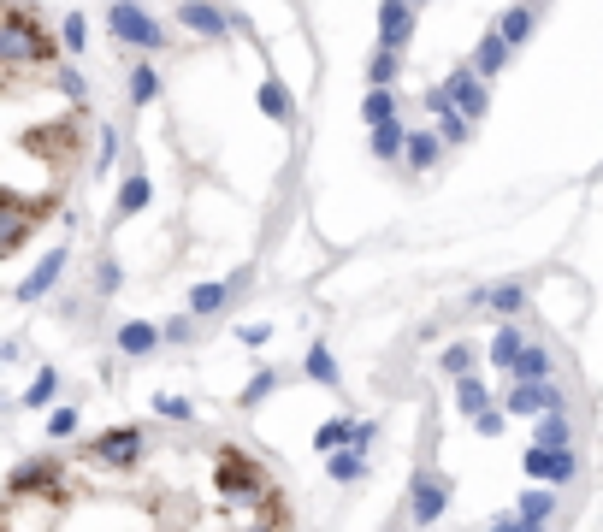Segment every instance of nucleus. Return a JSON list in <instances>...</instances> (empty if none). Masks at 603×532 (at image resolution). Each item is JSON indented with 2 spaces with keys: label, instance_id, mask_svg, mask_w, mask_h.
<instances>
[{
  "label": "nucleus",
  "instance_id": "15",
  "mask_svg": "<svg viewBox=\"0 0 603 532\" xmlns=\"http://www.w3.org/2000/svg\"><path fill=\"white\" fill-rule=\"evenodd\" d=\"M473 308H497V314H521V308H527V284H497V290H473Z\"/></svg>",
  "mask_w": 603,
  "mask_h": 532
},
{
  "label": "nucleus",
  "instance_id": "26",
  "mask_svg": "<svg viewBox=\"0 0 603 532\" xmlns=\"http://www.w3.org/2000/svg\"><path fill=\"white\" fill-rule=\"evenodd\" d=\"M54 391H60V373H54V367H42V373L30 379V391L18 397V408H42V402H54Z\"/></svg>",
  "mask_w": 603,
  "mask_h": 532
},
{
  "label": "nucleus",
  "instance_id": "3",
  "mask_svg": "<svg viewBox=\"0 0 603 532\" xmlns=\"http://www.w3.org/2000/svg\"><path fill=\"white\" fill-rule=\"evenodd\" d=\"M207 479H213V497L225 503V509H261L272 491V473H267V462L261 456H249V450H237V444H219L213 450V462H207Z\"/></svg>",
  "mask_w": 603,
  "mask_h": 532
},
{
  "label": "nucleus",
  "instance_id": "21",
  "mask_svg": "<svg viewBox=\"0 0 603 532\" xmlns=\"http://www.w3.org/2000/svg\"><path fill=\"white\" fill-rule=\"evenodd\" d=\"M491 30H497V36H503L509 48H521V42L533 36V6H509V12H503V18H497Z\"/></svg>",
  "mask_w": 603,
  "mask_h": 532
},
{
  "label": "nucleus",
  "instance_id": "10",
  "mask_svg": "<svg viewBox=\"0 0 603 532\" xmlns=\"http://www.w3.org/2000/svg\"><path fill=\"white\" fill-rule=\"evenodd\" d=\"M444 89H450V101H456V113H462L468 125H479V119H485V83L473 77V66H468V71H456Z\"/></svg>",
  "mask_w": 603,
  "mask_h": 532
},
{
  "label": "nucleus",
  "instance_id": "43",
  "mask_svg": "<svg viewBox=\"0 0 603 532\" xmlns=\"http://www.w3.org/2000/svg\"><path fill=\"white\" fill-rule=\"evenodd\" d=\"M119 6H142V0H119Z\"/></svg>",
  "mask_w": 603,
  "mask_h": 532
},
{
  "label": "nucleus",
  "instance_id": "29",
  "mask_svg": "<svg viewBox=\"0 0 603 532\" xmlns=\"http://www.w3.org/2000/svg\"><path fill=\"white\" fill-rule=\"evenodd\" d=\"M131 101H136V107L160 101V71H154V66H136L131 71Z\"/></svg>",
  "mask_w": 603,
  "mask_h": 532
},
{
  "label": "nucleus",
  "instance_id": "44",
  "mask_svg": "<svg viewBox=\"0 0 603 532\" xmlns=\"http://www.w3.org/2000/svg\"><path fill=\"white\" fill-rule=\"evenodd\" d=\"M515 6H538V0H515Z\"/></svg>",
  "mask_w": 603,
  "mask_h": 532
},
{
  "label": "nucleus",
  "instance_id": "34",
  "mask_svg": "<svg viewBox=\"0 0 603 532\" xmlns=\"http://www.w3.org/2000/svg\"><path fill=\"white\" fill-rule=\"evenodd\" d=\"M261 107H267L272 119H290V113H296V107H290V95H284V83H261Z\"/></svg>",
  "mask_w": 603,
  "mask_h": 532
},
{
  "label": "nucleus",
  "instance_id": "20",
  "mask_svg": "<svg viewBox=\"0 0 603 532\" xmlns=\"http://www.w3.org/2000/svg\"><path fill=\"white\" fill-rule=\"evenodd\" d=\"M60 266H66V249H54V255L42 261V272H30V278L18 284V302H36L42 290H54V278H60Z\"/></svg>",
  "mask_w": 603,
  "mask_h": 532
},
{
  "label": "nucleus",
  "instance_id": "6",
  "mask_svg": "<svg viewBox=\"0 0 603 532\" xmlns=\"http://www.w3.org/2000/svg\"><path fill=\"white\" fill-rule=\"evenodd\" d=\"M444 497H450V485H444L438 473H414V485H408V515H414V527L444 521Z\"/></svg>",
  "mask_w": 603,
  "mask_h": 532
},
{
  "label": "nucleus",
  "instance_id": "41",
  "mask_svg": "<svg viewBox=\"0 0 603 532\" xmlns=\"http://www.w3.org/2000/svg\"><path fill=\"white\" fill-rule=\"evenodd\" d=\"M473 426H479V438H497V432H503V414H479Z\"/></svg>",
  "mask_w": 603,
  "mask_h": 532
},
{
  "label": "nucleus",
  "instance_id": "16",
  "mask_svg": "<svg viewBox=\"0 0 603 532\" xmlns=\"http://www.w3.org/2000/svg\"><path fill=\"white\" fill-rule=\"evenodd\" d=\"M438 148H444V136H438V131H408V154H402V166H408V172H426V166L438 160Z\"/></svg>",
  "mask_w": 603,
  "mask_h": 532
},
{
  "label": "nucleus",
  "instance_id": "2",
  "mask_svg": "<svg viewBox=\"0 0 603 532\" xmlns=\"http://www.w3.org/2000/svg\"><path fill=\"white\" fill-rule=\"evenodd\" d=\"M60 36L48 30V18L30 6V0H6L0 6V71L18 66H66L60 60Z\"/></svg>",
  "mask_w": 603,
  "mask_h": 532
},
{
  "label": "nucleus",
  "instance_id": "18",
  "mask_svg": "<svg viewBox=\"0 0 603 532\" xmlns=\"http://www.w3.org/2000/svg\"><path fill=\"white\" fill-rule=\"evenodd\" d=\"M521 521H533V527H544L550 515H556V485H533V491H521V509H515Z\"/></svg>",
  "mask_w": 603,
  "mask_h": 532
},
{
  "label": "nucleus",
  "instance_id": "33",
  "mask_svg": "<svg viewBox=\"0 0 603 532\" xmlns=\"http://www.w3.org/2000/svg\"><path fill=\"white\" fill-rule=\"evenodd\" d=\"M136 207H148V178L142 172H131L125 190H119V213H136Z\"/></svg>",
  "mask_w": 603,
  "mask_h": 532
},
{
  "label": "nucleus",
  "instance_id": "40",
  "mask_svg": "<svg viewBox=\"0 0 603 532\" xmlns=\"http://www.w3.org/2000/svg\"><path fill=\"white\" fill-rule=\"evenodd\" d=\"M491 532H544V527H533V521H521V515L509 509V515H491Z\"/></svg>",
  "mask_w": 603,
  "mask_h": 532
},
{
  "label": "nucleus",
  "instance_id": "12",
  "mask_svg": "<svg viewBox=\"0 0 603 532\" xmlns=\"http://www.w3.org/2000/svg\"><path fill=\"white\" fill-rule=\"evenodd\" d=\"M538 450H574V420H568V408H556V414H544L533 432Z\"/></svg>",
  "mask_w": 603,
  "mask_h": 532
},
{
  "label": "nucleus",
  "instance_id": "24",
  "mask_svg": "<svg viewBox=\"0 0 603 532\" xmlns=\"http://www.w3.org/2000/svg\"><path fill=\"white\" fill-rule=\"evenodd\" d=\"M373 154H379V160H402V154H408V131H402L397 119L373 131Z\"/></svg>",
  "mask_w": 603,
  "mask_h": 532
},
{
  "label": "nucleus",
  "instance_id": "25",
  "mask_svg": "<svg viewBox=\"0 0 603 532\" xmlns=\"http://www.w3.org/2000/svg\"><path fill=\"white\" fill-rule=\"evenodd\" d=\"M361 113H367V125L379 131V125H391V119H397V95H391V89H367Z\"/></svg>",
  "mask_w": 603,
  "mask_h": 532
},
{
  "label": "nucleus",
  "instance_id": "30",
  "mask_svg": "<svg viewBox=\"0 0 603 532\" xmlns=\"http://www.w3.org/2000/svg\"><path fill=\"white\" fill-rule=\"evenodd\" d=\"M225 296H231V284H196V290H190V314H213V308H225Z\"/></svg>",
  "mask_w": 603,
  "mask_h": 532
},
{
  "label": "nucleus",
  "instance_id": "35",
  "mask_svg": "<svg viewBox=\"0 0 603 532\" xmlns=\"http://www.w3.org/2000/svg\"><path fill=\"white\" fill-rule=\"evenodd\" d=\"M438 367H444V373H450V379H468V367H473V349H468V343H450V349H444V361H438Z\"/></svg>",
  "mask_w": 603,
  "mask_h": 532
},
{
  "label": "nucleus",
  "instance_id": "37",
  "mask_svg": "<svg viewBox=\"0 0 603 532\" xmlns=\"http://www.w3.org/2000/svg\"><path fill=\"white\" fill-rule=\"evenodd\" d=\"M438 136H444V142H468V119H462L456 107H450V113H438Z\"/></svg>",
  "mask_w": 603,
  "mask_h": 532
},
{
  "label": "nucleus",
  "instance_id": "27",
  "mask_svg": "<svg viewBox=\"0 0 603 532\" xmlns=\"http://www.w3.org/2000/svg\"><path fill=\"white\" fill-rule=\"evenodd\" d=\"M456 402H462V414H468V420L491 414V397H485V385H479V379H456Z\"/></svg>",
  "mask_w": 603,
  "mask_h": 532
},
{
  "label": "nucleus",
  "instance_id": "42",
  "mask_svg": "<svg viewBox=\"0 0 603 532\" xmlns=\"http://www.w3.org/2000/svg\"><path fill=\"white\" fill-rule=\"evenodd\" d=\"M267 337H272V326H243V343H249V349H261Z\"/></svg>",
  "mask_w": 603,
  "mask_h": 532
},
{
  "label": "nucleus",
  "instance_id": "5",
  "mask_svg": "<svg viewBox=\"0 0 603 532\" xmlns=\"http://www.w3.org/2000/svg\"><path fill=\"white\" fill-rule=\"evenodd\" d=\"M107 24H113V36H119V42H131V48H148V54H160V48H166V30H160L142 6H113V12H107Z\"/></svg>",
  "mask_w": 603,
  "mask_h": 532
},
{
  "label": "nucleus",
  "instance_id": "17",
  "mask_svg": "<svg viewBox=\"0 0 603 532\" xmlns=\"http://www.w3.org/2000/svg\"><path fill=\"white\" fill-rule=\"evenodd\" d=\"M515 385H550V349L527 343V355L515 361Z\"/></svg>",
  "mask_w": 603,
  "mask_h": 532
},
{
  "label": "nucleus",
  "instance_id": "31",
  "mask_svg": "<svg viewBox=\"0 0 603 532\" xmlns=\"http://www.w3.org/2000/svg\"><path fill=\"white\" fill-rule=\"evenodd\" d=\"M308 379H320V385H332V391H337V361H332V349H326V343H314V349H308Z\"/></svg>",
  "mask_w": 603,
  "mask_h": 532
},
{
  "label": "nucleus",
  "instance_id": "28",
  "mask_svg": "<svg viewBox=\"0 0 603 532\" xmlns=\"http://www.w3.org/2000/svg\"><path fill=\"white\" fill-rule=\"evenodd\" d=\"M272 391H278V367H261L249 385H243V397H237V408H255V402H267Z\"/></svg>",
  "mask_w": 603,
  "mask_h": 532
},
{
  "label": "nucleus",
  "instance_id": "45",
  "mask_svg": "<svg viewBox=\"0 0 603 532\" xmlns=\"http://www.w3.org/2000/svg\"><path fill=\"white\" fill-rule=\"evenodd\" d=\"M408 6H426V0H408Z\"/></svg>",
  "mask_w": 603,
  "mask_h": 532
},
{
  "label": "nucleus",
  "instance_id": "38",
  "mask_svg": "<svg viewBox=\"0 0 603 532\" xmlns=\"http://www.w3.org/2000/svg\"><path fill=\"white\" fill-rule=\"evenodd\" d=\"M60 42H66L71 54H77V48L89 42V30H83V12H66V24H60Z\"/></svg>",
  "mask_w": 603,
  "mask_h": 532
},
{
  "label": "nucleus",
  "instance_id": "14",
  "mask_svg": "<svg viewBox=\"0 0 603 532\" xmlns=\"http://www.w3.org/2000/svg\"><path fill=\"white\" fill-rule=\"evenodd\" d=\"M503 60H509V42H503L497 30H485V36H479V48H473V77H497Z\"/></svg>",
  "mask_w": 603,
  "mask_h": 532
},
{
  "label": "nucleus",
  "instance_id": "22",
  "mask_svg": "<svg viewBox=\"0 0 603 532\" xmlns=\"http://www.w3.org/2000/svg\"><path fill=\"white\" fill-rule=\"evenodd\" d=\"M527 355V337L515 332V326H503L497 343H491V367H503V373H515V361Z\"/></svg>",
  "mask_w": 603,
  "mask_h": 532
},
{
  "label": "nucleus",
  "instance_id": "36",
  "mask_svg": "<svg viewBox=\"0 0 603 532\" xmlns=\"http://www.w3.org/2000/svg\"><path fill=\"white\" fill-rule=\"evenodd\" d=\"M154 408H160V420H196V408H190V397H154Z\"/></svg>",
  "mask_w": 603,
  "mask_h": 532
},
{
  "label": "nucleus",
  "instance_id": "9",
  "mask_svg": "<svg viewBox=\"0 0 603 532\" xmlns=\"http://www.w3.org/2000/svg\"><path fill=\"white\" fill-rule=\"evenodd\" d=\"M503 408H509L515 420H521V414H538V420H544V414H556V408H568V402H562V391H556V385H515Z\"/></svg>",
  "mask_w": 603,
  "mask_h": 532
},
{
  "label": "nucleus",
  "instance_id": "11",
  "mask_svg": "<svg viewBox=\"0 0 603 532\" xmlns=\"http://www.w3.org/2000/svg\"><path fill=\"white\" fill-rule=\"evenodd\" d=\"M178 24H184V30H196V36H207V42H219V36H225V12H219L213 0H178Z\"/></svg>",
  "mask_w": 603,
  "mask_h": 532
},
{
  "label": "nucleus",
  "instance_id": "23",
  "mask_svg": "<svg viewBox=\"0 0 603 532\" xmlns=\"http://www.w3.org/2000/svg\"><path fill=\"white\" fill-rule=\"evenodd\" d=\"M326 467H332L337 485H361L367 479V450H337V456H326Z\"/></svg>",
  "mask_w": 603,
  "mask_h": 532
},
{
  "label": "nucleus",
  "instance_id": "7",
  "mask_svg": "<svg viewBox=\"0 0 603 532\" xmlns=\"http://www.w3.org/2000/svg\"><path fill=\"white\" fill-rule=\"evenodd\" d=\"M521 467H527V479H538V485H568L574 473H580V456L574 450H527L521 456Z\"/></svg>",
  "mask_w": 603,
  "mask_h": 532
},
{
  "label": "nucleus",
  "instance_id": "32",
  "mask_svg": "<svg viewBox=\"0 0 603 532\" xmlns=\"http://www.w3.org/2000/svg\"><path fill=\"white\" fill-rule=\"evenodd\" d=\"M391 77H397V54L373 48V60H367V83H373V89H391Z\"/></svg>",
  "mask_w": 603,
  "mask_h": 532
},
{
  "label": "nucleus",
  "instance_id": "1",
  "mask_svg": "<svg viewBox=\"0 0 603 532\" xmlns=\"http://www.w3.org/2000/svg\"><path fill=\"white\" fill-rule=\"evenodd\" d=\"M89 83L77 66H18L0 71V255L12 261L83 172L89 148Z\"/></svg>",
  "mask_w": 603,
  "mask_h": 532
},
{
  "label": "nucleus",
  "instance_id": "4",
  "mask_svg": "<svg viewBox=\"0 0 603 532\" xmlns=\"http://www.w3.org/2000/svg\"><path fill=\"white\" fill-rule=\"evenodd\" d=\"M148 450H154L148 426H113V432L89 438V444L77 450V462L95 467V473H136V467L148 462Z\"/></svg>",
  "mask_w": 603,
  "mask_h": 532
},
{
  "label": "nucleus",
  "instance_id": "13",
  "mask_svg": "<svg viewBox=\"0 0 603 532\" xmlns=\"http://www.w3.org/2000/svg\"><path fill=\"white\" fill-rule=\"evenodd\" d=\"M355 438H361V420H326L314 432V450L320 456H337V450H355Z\"/></svg>",
  "mask_w": 603,
  "mask_h": 532
},
{
  "label": "nucleus",
  "instance_id": "39",
  "mask_svg": "<svg viewBox=\"0 0 603 532\" xmlns=\"http://www.w3.org/2000/svg\"><path fill=\"white\" fill-rule=\"evenodd\" d=\"M77 432V408H54L48 414V438H71Z\"/></svg>",
  "mask_w": 603,
  "mask_h": 532
},
{
  "label": "nucleus",
  "instance_id": "19",
  "mask_svg": "<svg viewBox=\"0 0 603 532\" xmlns=\"http://www.w3.org/2000/svg\"><path fill=\"white\" fill-rule=\"evenodd\" d=\"M154 343H160V332H154L148 320H125V326H119V355H131V361H142Z\"/></svg>",
  "mask_w": 603,
  "mask_h": 532
},
{
  "label": "nucleus",
  "instance_id": "8",
  "mask_svg": "<svg viewBox=\"0 0 603 532\" xmlns=\"http://www.w3.org/2000/svg\"><path fill=\"white\" fill-rule=\"evenodd\" d=\"M408 36H414V6H408V0H385V6H379V48H385V54H402Z\"/></svg>",
  "mask_w": 603,
  "mask_h": 532
}]
</instances>
